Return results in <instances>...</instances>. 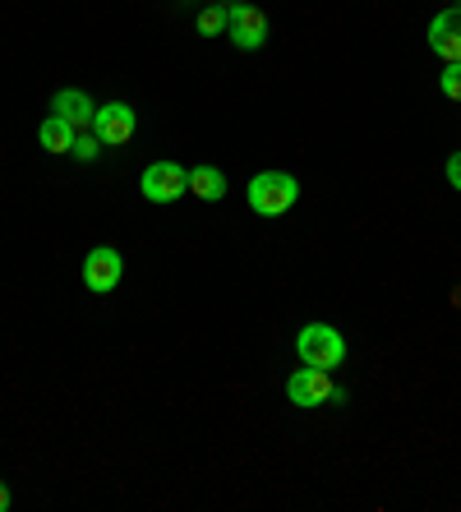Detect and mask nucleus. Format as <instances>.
Wrapping results in <instances>:
<instances>
[{
    "mask_svg": "<svg viewBox=\"0 0 461 512\" xmlns=\"http://www.w3.org/2000/svg\"><path fill=\"white\" fill-rule=\"evenodd\" d=\"M300 199V180L291 176V171H259V176L245 185V203L249 213L259 217H282L291 213Z\"/></svg>",
    "mask_w": 461,
    "mask_h": 512,
    "instance_id": "f257e3e1",
    "label": "nucleus"
},
{
    "mask_svg": "<svg viewBox=\"0 0 461 512\" xmlns=\"http://www.w3.org/2000/svg\"><path fill=\"white\" fill-rule=\"evenodd\" d=\"M296 351L305 365L314 370H342L346 360V337L332 328V323H305L296 333Z\"/></svg>",
    "mask_w": 461,
    "mask_h": 512,
    "instance_id": "f03ea898",
    "label": "nucleus"
},
{
    "mask_svg": "<svg viewBox=\"0 0 461 512\" xmlns=\"http://www.w3.org/2000/svg\"><path fill=\"white\" fill-rule=\"evenodd\" d=\"M286 397H291V406H305V411L328 406V402H346V393L332 383V370H314V365H300L286 379Z\"/></svg>",
    "mask_w": 461,
    "mask_h": 512,
    "instance_id": "7ed1b4c3",
    "label": "nucleus"
},
{
    "mask_svg": "<svg viewBox=\"0 0 461 512\" xmlns=\"http://www.w3.org/2000/svg\"><path fill=\"white\" fill-rule=\"evenodd\" d=\"M226 37H231V47L240 51H259L268 42V14L259 5H249V0H236V5H226Z\"/></svg>",
    "mask_w": 461,
    "mask_h": 512,
    "instance_id": "20e7f679",
    "label": "nucleus"
},
{
    "mask_svg": "<svg viewBox=\"0 0 461 512\" xmlns=\"http://www.w3.org/2000/svg\"><path fill=\"white\" fill-rule=\"evenodd\" d=\"M139 194L148 203H176L180 194H190V171L180 162H153L139 176Z\"/></svg>",
    "mask_w": 461,
    "mask_h": 512,
    "instance_id": "39448f33",
    "label": "nucleus"
},
{
    "mask_svg": "<svg viewBox=\"0 0 461 512\" xmlns=\"http://www.w3.org/2000/svg\"><path fill=\"white\" fill-rule=\"evenodd\" d=\"M120 277H125V259H120L116 245H97V250H88V259H83V286H88L93 296L116 291Z\"/></svg>",
    "mask_w": 461,
    "mask_h": 512,
    "instance_id": "423d86ee",
    "label": "nucleus"
},
{
    "mask_svg": "<svg viewBox=\"0 0 461 512\" xmlns=\"http://www.w3.org/2000/svg\"><path fill=\"white\" fill-rule=\"evenodd\" d=\"M134 130H139V111H134L130 102H107V107H97L93 134L107 143V148H120V143H130Z\"/></svg>",
    "mask_w": 461,
    "mask_h": 512,
    "instance_id": "0eeeda50",
    "label": "nucleus"
},
{
    "mask_svg": "<svg viewBox=\"0 0 461 512\" xmlns=\"http://www.w3.org/2000/svg\"><path fill=\"white\" fill-rule=\"evenodd\" d=\"M429 51H434L443 65L448 60H461V5H452V10H438L434 19H429Z\"/></svg>",
    "mask_w": 461,
    "mask_h": 512,
    "instance_id": "6e6552de",
    "label": "nucleus"
},
{
    "mask_svg": "<svg viewBox=\"0 0 461 512\" xmlns=\"http://www.w3.org/2000/svg\"><path fill=\"white\" fill-rule=\"evenodd\" d=\"M51 116H60L65 125H74V130H93L97 102L83 93V88H60V93L51 97Z\"/></svg>",
    "mask_w": 461,
    "mask_h": 512,
    "instance_id": "1a4fd4ad",
    "label": "nucleus"
},
{
    "mask_svg": "<svg viewBox=\"0 0 461 512\" xmlns=\"http://www.w3.org/2000/svg\"><path fill=\"white\" fill-rule=\"evenodd\" d=\"M74 134H79V130H74V125H65L60 116H47L42 125H37V143H42L51 157L70 153V148H74Z\"/></svg>",
    "mask_w": 461,
    "mask_h": 512,
    "instance_id": "9d476101",
    "label": "nucleus"
},
{
    "mask_svg": "<svg viewBox=\"0 0 461 512\" xmlns=\"http://www.w3.org/2000/svg\"><path fill=\"white\" fill-rule=\"evenodd\" d=\"M190 194L203 203L226 199V171L222 167H194L190 171Z\"/></svg>",
    "mask_w": 461,
    "mask_h": 512,
    "instance_id": "9b49d317",
    "label": "nucleus"
},
{
    "mask_svg": "<svg viewBox=\"0 0 461 512\" xmlns=\"http://www.w3.org/2000/svg\"><path fill=\"white\" fill-rule=\"evenodd\" d=\"M194 24H199L203 37H226V5L222 0H217V5H203Z\"/></svg>",
    "mask_w": 461,
    "mask_h": 512,
    "instance_id": "f8f14e48",
    "label": "nucleus"
},
{
    "mask_svg": "<svg viewBox=\"0 0 461 512\" xmlns=\"http://www.w3.org/2000/svg\"><path fill=\"white\" fill-rule=\"evenodd\" d=\"M102 148H107V143L97 139L93 130H79V134H74L70 157H79V162H97V157H102Z\"/></svg>",
    "mask_w": 461,
    "mask_h": 512,
    "instance_id": "ddd939ff",
    "label": "nucleus"
},
{
    "mask_svg": "<svg viewBox=\"0 0 461 512\" xmlns=\"http://www.w3.org/2000/svg\"><path fill=\"white\" fill-rule=\"evenodd\" d=\"M438 88H443V97L461 102V60H448V65H443V74H438Z\"/></svg>",
    "mask_w": 461,
    "mask_h": 512,
    "instance_id": "4468645a",
    "label": "nucleus"
},
{
    "mask_svg": "<svg viewBox=\"0 0 461 512\" xmlns=\"http://www.w3.org/2000/svg\"><path fill=\"white\" fill-rule=\"evenodd\" d=\"M443 176H448L452 190H461V153H452L448 162H443Z\"/></svg>",
    "mask_w": 461,
    "mask_h": 512,
    "instance_id": "2eb2a0df",
    "label": "nucleus"
},
{
    "mask_svg": "<svg viewBox=\"0 0 461 512\" xmlns=\"http://www.w3.org/2000/svg\"><path fill=\"white\" fill-rule=\"evenodd\" d=\"M0 512H10V485L0 480Z\"/></svg>",
    "mask_w": 461,
    "mask_h": 512,
    "instance_id": "dca6fc26",
    "label": "nucleus"
},
{
    "mask_svg": "<svg viewBox=\"0 0 461 512\" xmlns=\"http://www.w3.org/2000/svg\"><path fill=\"white\" fill-rule=\"evenodd\" d=\"M222 5H231V0H222Z\"/></svg>",
    "mask_w": 461,
    "mask_h": 512,
    "instance_id": "f3484780",
    "label": "nucleus"
}]
</instances>
